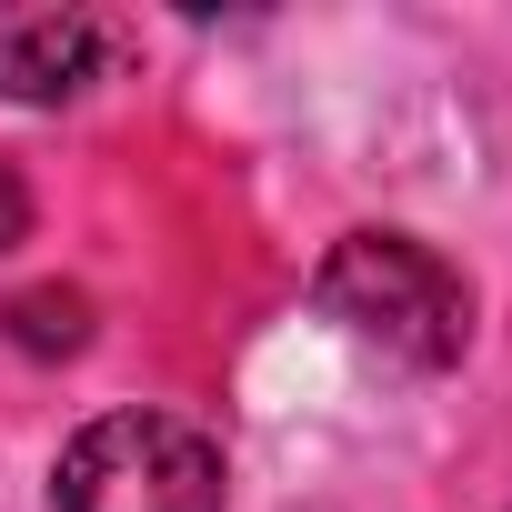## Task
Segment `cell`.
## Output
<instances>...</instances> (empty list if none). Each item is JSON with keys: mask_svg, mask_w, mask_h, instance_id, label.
Masks as SVG:
<instances>
[{"mask_svg": "<svg viewBox=\"0 0 512 512\" xmlns=\"http://www.w3.org/2000/svg\"><path fill=\"white\" fill-rule=\"evenodd\" d=\"M322 312L352 342H372V352H392L412 372H442L472 342V282L442 262L432 241H412V231H352V241H332Z\"/></svg>", "mask_w": 512, "mask_h": 512, "instance_id": "1", "label": "cell"}, {"mask_svg": "<svg viewBox=\"0 0 512 512\" xmlns=\"http://www.w3.org/2000/svg\"><path fill=\"white\" fill-rule=\"evenodd\" d=\"M221 442L181 412H101L51 462V512H221Z\"/></svg>", "mask_w": 512, "mask_h": 512, "instance_id": "2", "label": "cell"}, {"mask_svg": "<svg viewBox=\"0 0 512 512\" xmlns=\"http://www.w3.org/2000/svg\"><path fill=\"white\" fill-rule=\"evenodd\" d=\"M111 31L91 11H0V101H71L91 91Z\"/></svg>", "mask_w": 512, "mask_h": 512, "instance_id": "3", "label": "cell"}]
</instances>
